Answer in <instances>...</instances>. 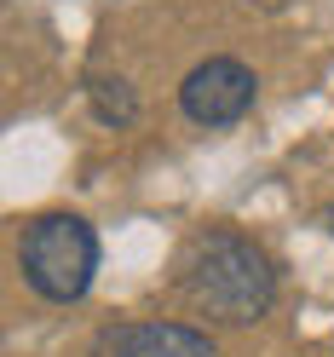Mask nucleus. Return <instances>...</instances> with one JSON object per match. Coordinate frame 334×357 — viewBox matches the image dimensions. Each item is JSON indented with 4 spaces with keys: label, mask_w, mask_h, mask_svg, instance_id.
<instances>
[{
    "label": "nucleus",
    "mask_w": 334,
    "mask_h": 357,
    "mask_svg": "<svg viewBox=\"0 0 334 357\" xmlns=\"http://www.w3.org/2000/svg\"><path fill=\"white\" fill-rule=\"evenodd\" d=\"M254 93H259V81H254L248 63L208 58V63H196V70L185 75L179 109H185L196 127H231V121H242L254 109Z\"/></svg>",
    "instance_id": "3"
},
{
    "label": "nucleus",
    "mask_w": 334,
    "mask_h": 357,
    "mask_svg": "<svg viewBox=\"0 0 334 357\" xmlns=\"http://www.w3.org/2000/svg\"><path fill=\"white\" fill-rule=\"evenodd\" d=\"M185 294L196 311H208L213 323H231V328H248L259 323L277 300V271L248 236L236 231H213L196 242L190 254V271H185Z\"/></svg>",
    "instance_id": "1"
},
{
    "label": "nucleus",
    "mask_w": 334,
    "mask_h": 357,
    "mask_svg": "<svg viewBox=\"0 0 334 357\" xmlns=\"http://www.w3.org/2000/svg\"><path fill=\"white\" fill-rule=\"evenodd\" d=\"M24 282L52 305H75L98 277V231L81 213H40L24 225L17 242Z\"/></svg>",
    "instance_id": "2"
},
{
    "label": "nucleus",
    "mask_w": 334,
    "mask_h": 357,
    "mask_svg": "<svg viewBox=\"0 0 334 357\" xmlns=\"http://www.w3.org/2000/svg\"><path fill=\"white\" fill-rule=\"evenodd\" d=\"M323 225H328V236H334V208H328V213H323Z\"/></svg>",
    "instance_id": "6"
},
{
    "label": "nucleus",
    "mask_w": 334,
    "mask_h": 357,
    "mask_svg": "<svg viewBox=\"0 0 334 357\" xmlns=\"http://www.w3.org/2000/svg\"><path fill=\"white\" fill-rule=\"evenodd\" d=\"M86 104H93V116L104 127H132L139 121V98H132V86L121 75H93L86 81Z\"/></svg>",
    "instance_id": "5"
},
{
    "label": "nucleus",
    "mask_w": 334,
    "mask_h": 357,
    "mask_svg": "<svg viewBox=\"0 0 334 357\" xmlns=\"http://www.w3.org/2000/svg\"><path fill=\"white\" fill-rule=\"evenodd\" d=\"M86 357H219V351L190 323H104Z\"/></svg>",
    "instance_id": "4"
}]
</instances>
